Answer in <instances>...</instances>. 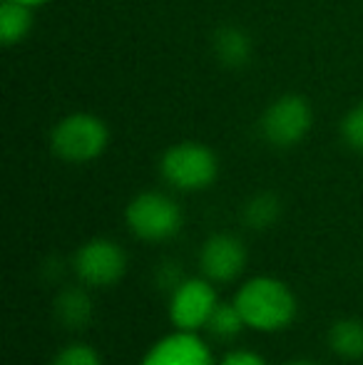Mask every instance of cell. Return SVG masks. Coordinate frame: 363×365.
I'll return each instance as SVG.
<instances>
[{
    "instance_id": "1",
    "label": "cell",
    "mask_w": 363,
    "mask_h": 365,
    "mask_svg": "<svg viewBox=\"0 0 363 365\" xmlns=\"http://www.w3.org/2000/svg\"><path fill=\"white\" fill-rule=\"evenodd\" d=\"M247 328L264 333L284 331L296 318V296L284 281L272 276H257L247 281L234 296Z\"/></svg>"
},
{
    "instance_id": "2",
    "label": "cell",
    "mask_w": 363,
    "mask_h": 365,
    "mask_svg": "<svg viewBox=\"0 0 363 365\" xmlns=\"http://www.w3.org/2000/svg\"><path fill=\"white\" fill-rule=\"evenodd\" d=\"M110 142V130L100 117L90 112H75L60 120L50 135V147L55 157L65 162L83 164L97 159L107 149Z\"/></svg>"
},
{
    "instance_id": "3",
    "label": "cell",
    "mask_w": 363,
    "mask_h": 365,
    "mask_svg": "<svg viewBox=\"0 0 363 365\" xmlns=\"http://www.w3.org/2000/svg\"><path fill=\"white\" fill-rule=\"evenodd\" d=\"M160 172L170 187L180 192H199L214 184L219 174V159L207 145L180 142L162 154Z\"/></svg>"
},
{
    "instance_id": "4",
    "label": "cell",
    "mask_w": 363,
    "mask_h": 365,
    "mask_svg": "<svg viewBox=\"0 0 363 365\" xmlns=\"http://www.w3.org/2000/svg\"><path fill=\"white\" fill-rule=\"evenodd\" d=\"M125 221L130 231L142 241L175 239L182 229V209L172 197L162 192H142L127 204Z\"/></svg>"
},
{
    "instance_id": "5",
    "label": "cell",
    "mask_w": 363,
    "mask_h": 365,
    "mask_svg": "<svg viewBox=\"0 0 363 365\" xmlns=\"http://www.w3.org/2000/svg\"><path fill=\"white\" fill-rule=\"evenodd\" d=\"M314 112L299 95H284L267 107L262 117V135L274 147H294L309 135Z\"/></svg>"
},
{
    "instance_id": "6",
    "label": "cell",
    "mask_w": 363,
    "mask_h": 365,
    "mask_svg": "<svg viewBox=\"0 0 363 365\" xmlns=\"http://www.w3.org/2000/svg\"><path fill=\"white\" fill-rule=\"evenodd\" d=\"M219 306V296L209 279H184L170 296V321L177 331L207 328L214 308Z\"/></svg>"
},
{
    "instance_id": "7",
    "label": "cell",
    "mask_w": 363,
    "mask_h": 365,
    "mask_svg": "<svg viewBox=\"0 0 363 365\" xmlns=\"http://www.w3.org/2000/svg\"><path fill=\"white\" fill-rule=\"evenodd\" d=\"M78 279L88 286H112L125 276L127 256L112 239H90L73 259Z\"/></svg>"
},
{
    "instance_id": "8",
    "label": "cell",
    "mask_w": 363,
    "mask_h": 365,
    "mask_svg": "<svg viewBox=\"0 0 363 365\" xmlns=\"http://www.w3.org/2000/svg\"><path fill=\"white\" fill-rule=\"evenodd\" d=\"M247 266V249L242 239L234 234H214L204 241L199 251V269L204 279L217 281V284H229L234 281Z\"/></svg>"
},
{
    "instance_id": "9",
    "label": "cell",
    "mask_w": 363,
    "mask_h": 365,
    "mask_svg": "<svg viewBox=\"0 0 363 365\" xmlns=\"http://www.w3.org/2000/svg\"><path fill=\"white\" fill-rule=\"evenodd\" d=\"M140 365H217L209 346L192 331L165 336L145 353Z\"/></svg>"
},
{
    "instance_id": "10",
    "label": "cell",
    "mask_w": 363,
    "mask_h": 365,
    "mask_svg": "<svg viewBox=\"0 0 363 365\" xmlns=\"http://www.w3.org/2000/svg\"><path fill=\"white\" fill-rule=\"evenodd\" d=\"M92 298L88 291L83 289H65L55 296V316L63 323L65 328H73V331H80L92 321Z\"/></svg>"
},
{
    "instance_id": "11",
    "label": "cell",
    "mask_w": 363,
    "mask_h": 365,
    "mask_svg": "<svg viewBox=\"0 0 363 365\" xmlns=\"http://www.w3.org/2000/svg\"><path fill=\"white\" fill-rule=\"evenodd\" d=\"M214 53H217L219 63L227 65V68H244V65L252 60V38L244 33L242 28H234L227 25L217 33L214 38Z\"/></svg>"
},
{
    "instance_id": "12",
    "label": "cell",
    "mask_w": 363,
    "mask_h": 365,
    "mask_svg": "<svg viewBox=\"0 0 363 365\" xmlns=\"http://www.w3.org/2000/svg\"><path fill=\"white\" fill-rule=\"evenodd\" d=\"M33 28V8L18 0L0 3V40L3 45H15Z\"/></svg>"
},
{
    "instance_id": "13",
    "label": "cell",
    "mask_w": 363,
    "mask_h": 365,
    "mask_svg": "<svg viewBox=\"0 0 363 365\" xmlns=\"http://www.w3.org/2000/svg\"><path fill=\"white\" fill-rule=\"evenodd\" d=\"M329 346L336 356L346 361H359L363 358V323L356 318L336 321L329 328Z\"/></svg>"
},
{
    "instance_id": "14",
    "label": "cell",
    "mask_w": 363,
    "mask_h": 365,
    "mask_svg": "<svg viewBox=\"0 0 363 365\" xmlns=\"http://www.w3.org/2000/svg\"><path fill=\"white\" fill-rule=\"evenodd\" d=\"M281 217V202L272 192L254 194L247 204H244V224L254 231H264L274 226Z\"/></svg>"
},
{
    "instance_id": "15",
    "label": "cell",
    "mask_w": 363,
    "mask_h": 365,
    "mask_svg": "<svg viewBox=\"0 0 363 365\" xmlns=\"http://www.w3.org/2000/svg\"><path fill=\"white\" fill-rule=\"evenodd\" d=\"M244 328H247V323H244L239 308L234 306V301L232 303H219V306L214 308L209 323H207V331L212 333L217 341H234Z\"/></svg>"
},
{
    "instance_id": "16",
    "label": "cell",
    "mask_w": 363,
    "mask_h": 365,
    "mask_svg": "<svg viewBox=\"0 0 363 365\" xmlns=\"http://www.w3.org/2000/svg\"><path fill=\"white\" fill-rule=\"evenodd\" d=\"M50 365H102V358L88 343H70L53 358Z\"/></svg>"
},
{
    "instance_id": "17",
    "label": "cell",
    "mask_w": 363,
    "mask_h": 365,
    "mask_svg": "<svg viewBox=\"0 0 363 365\" xmlns=\"http://www.w3.org/2000/svg\"><path fill=\"white\" fill-rule=\"evenodd\" d=\"M344 142L356 152H363V105H356L341 122Z\"/></svg>"
},
{
    "instance_id": "18",
    "label": "cell",
    "mask_w": 363,
    "mask_h": 365,
    "mask_svg": "<svg viewBox=\"0 0 363 365\" xmlns=\"http://www.w3.org/2000/svg\"><path fill=\"white\" fill-rule=\"evenodd\" d=\"M155 279H157V286H160V289L172 293L184 281L182 279V266L175 264V261H162L155 271Z\"/></svg>"
},
{
    "instance_id": "19",
    "label": "cell",
    "mask_w": 363,
    "mask_h": 365,
    "mask_svg": "<svg viewBox=\"0 0 363 365\" xmlns=\"http://www.w3.org/2000/svg\"><path fill=\"white\" fill-rule=\"evenodd\" d=\"M219 365H269L254 351H232L219 361Z\"/></svg>"
},
{
    "instance_id": "20",
    "label": "cell",
    "mask_w": 363,
    "mask_h": 365,
    "mask_svg": "<svg viewBox=\"0 0 363 365\" xmlns=\"http://www.w3.org/2000/svg\"><path fill=\"white\" fill-rule=\"evenodd\" d=\"M18 3H25V5H30V8H35V5H43V3H48V0H18Z\"/></svg>"
},
{
    "instance_id": "21",
    "label": "cell",
    "mask_w": 363,
    "mask_h": 365,
    "mask_svg": "<svg viewBox=\"0 0 363 365\" xmlns=\"http://www.w3.org/2000/svg\"><path fill=\"white\" fill-rule=\"evenodd\" d=\"M289 365H324V363H316V361H294Z\"/></svg>"
}]
</instances>
